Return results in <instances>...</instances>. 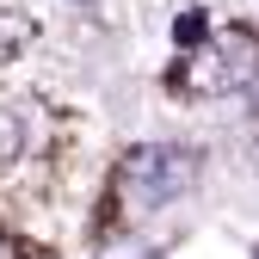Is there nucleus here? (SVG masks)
<instances>
[{
    "label": "nucleus",
    "mask_w": 259,
    "mask_h": 259,
    "mask_svg": "<svg viewBox=\"0 0 259 259\" xmlns=\"http://www.w3.org/2000/svg\"><path fill=\"white\" fill-rule=\"evenodd\" d=\"M253 74H259V37L247 25H229L185 50V62L173 68V87L185 99H229V93L253 87Z\"/></svg>",
    "instance_id": "f257e3e1"
},
{
    "label": "nucleus",
    "mask_w": 259,
    "mask_h": 259,
    "mask_svg": "<svg viewBox=\"0 0 259 259\" xmlns=\"http://www.w3.org/2000/svg\"><path fill=\"white\" fill-rule=\"evenodd\" d=\"M191 179H198V154L179 148V142H142V148H130L123 167H117V191H123L130 216H148L160 204L185 198Z\"/></svg>",
    "instance_id": "f03ea898"
},
{
    "label": "nucleus",
    "mask_w": 259,
    "mask_h": 259,
    "mask_svg": "<svg viewBox=\"0 0 259 259\" xmlns=\"http://www.w3.org/2000/svg\"><path fill=\"white\" fill-rule=\"evenodd\" d=\"M210 31H216V25H210L198 7H191V13H179V19H173V44H179V50H191V44H204Z\"/></svg>",
    "instance_id": "7ed1b4c3"
},
{
    "label": "nucleus",
    "mask_w": 259,
    "mask_h": 259,
    "mask_svg": "<svg viewBox=\"0 0 259 259\" xmlns=\"http://www.w3.org/2000/svg\"><path fill=\"white\" fill-rule=\"evenodd\" d=\"M19 142H25V130H19V117L0 105V167H7V160L19 154Z\"/></svg>",
    "instance_id": "20e7f679"
},
{
    "label": "nucleus",
    "mask_w": 259,
    "mask_h": 259,
    "mask_svg": "<svg viewBox=\"0 0 259 259\" xmlns=\"http://www.w3.org/2000/svg\"><path fill=\"white\" fill-rule=\"evenodd\" d=\"M74 7H93V0H74Z\"/></svg>",
    "instance_id": "39448f33"
},
{
    "label": "nucleus",
    "mask_w": 259,
    "mask_h": 259,
    "mask_svg": "<svg viewBox=\"0 0 259 259\" xmlns=\"http://www.w3.org/2000/svg\"><path fill=\"white\" fill-rule=\"evenodd\" d=\"M253 259H259V253H253Z\"/></svg>",
    "instance_id": "423d86ee"
}]
</instances>
